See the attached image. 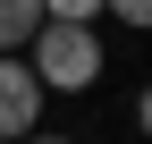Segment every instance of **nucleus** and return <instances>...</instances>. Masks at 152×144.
<instances>
[{
    "instance_id": "f257e3e1",
    "label": "nucleus",
    "mask_w": 152,
    "mask_h": 144,
    "mask_svg": "<svg viewBox=\"0 0 152 144\" xmlns=\"http://www.w3.org/2000/svg\"><path fill=\"white\" fill-rule=\"evenodd\" d=\"M26 68L42 93H85V85H102V26H59V17H42L26 43Z\"/></svg>"
},
{
    "instance_id": "f03ea898",
    "label": "nucleus",
    "mask_w": 152,
    "mask_h": 144,
    "mask_svg": "<svg viewBox=\"0 0 152 144\" xmlns=\"http://www.w3.org/2000/svg\"><path fill=\"white\" fill-rule=\"evenodd\" d=\"M42 85H34V68L26 60H0V144H26L34 127H42Z\"/></svg>"
},
{
    "instance_id": "7ed1b4c3",
    "label": "nucleus",
    "mask_w": 152,
    "mask_h": 144,
    "mask_svg": "<svg viewBox=\"0 0 152 144\" xmlns=\"http://www.w3.org/2000/svg\"><path fill=\"white\" fill-rule=\"evenodd\" d=\"M34 26H42V0H0V60H26Z\"/></svg>"
},
{
    "instance_id": "20e7f679",
    "label": "nucleus",
    "mask_w": 152,
    "mask_h": 144,
    "mask_svg": "<svg viewBox=\"0 0 152 144\" xmlns=\"http://www.w3.org/2000/svg\"><path fill=\"white\" fill-rule=\"evenodd\" d=\"M42 17H59V26H93L102 0H42Z\"/></svg>"
},
{
    "instance_id": "39448f33",
    "label": "nucleus",
    "mask_w": 152,
    "mask_h": 144,
    "mask_svg": "<svg viewBox=\"0 0 152 144\" xmlns=\"http://www.w3.org/2000/svg\"><path fill=\"white\" fill-rule=\"evenodd\" d=\"M102 17H118V26H152V0H102Z\"/></svg>"
},
{
    "instance_id": "423d86ee",
    "label": "nucleus",
    "mask_w": 152,
    "mask_h": 144,
    "mask_svg": "<svg viewBox=\"0 0 152 144\" xmlns=\"http://www.w3.org/2000/svg\"><path fill=\"white\" fill-rule=\"evenodd\" d=\"M26 144H76V136H59V127H34V136H26Z\"/></svg>"
}]
</instances>
